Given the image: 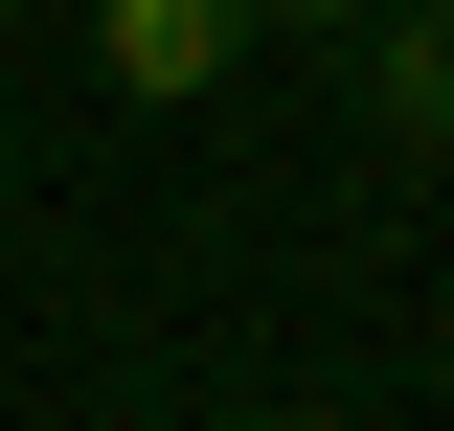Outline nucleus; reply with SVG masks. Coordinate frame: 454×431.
Listing matches in <instances>:
<instances>
[{
  "mask_svg": "<svg viewBox=\"0 0 454 431\" xmlns=\"http://www.w3.org/2000/svg\"><path fill=\"white\" fill-rule=\"evenodd\" d=\"M227 46H250V0H91V68L137 114H182V91H227Z\"/></svg>",
  "mask_w": 454,
  "mask_h": 431,
  "instance_id": "1",
  "label": "nucleus"
},
{
  "mask_svg": "<svg viewBox=\"0 0 454 431\" xmlns=\"http://www.w3.org/2000/svg\"><path fill=\"white\" fill-rule=\"evenodd\" d=\"M364 137L454 160V0H364Z\"/></svg>",
  "mask_w": 454,
  "mask_h": 431,
  "instance_id": "2",
  "label": "nucleus"
},
{
  "mask_svg": "<svg viewBox=\"0 0 454 431\" xmlns=\"http://www.w3.org/2000/svg\"><path fill=\"white\" fill-rule=\"evenodd\" d=\"M250 23H364V0H250Z\"/></svg>",
  "mask_w": 454,
  "mask_h": 431,
  "instance_id": "3",
  "label": "nucleus"
}]
</instances>
